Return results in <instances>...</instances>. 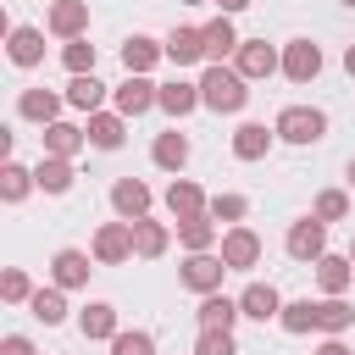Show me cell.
<instances>
[{
    "label": "cell",
    "instance_id": "obj_1",
    "mask_svg": "<svg viewBox=\"0 0 355 355\" xmlns=\"http://www.w3.org/2000/svg\"><path fill=\"white\" fill-rule=\"evenodd\" d=\"M200 105L216 111V116H233L250 105V83L233 72V67H205L200 72Z\"/></svg>",
    "mask_w": 355,
    "mask_h": 355
},
{
    "label": "cell",
    "instance_id": "obj_2",
    "mask_svg": "<svg viewBox=\"0 0 355 355\" xmlns=\"http://www.w3.org/2000/svg\"><path fill=\"white\" fill-rule=\"evenodd\" d=\"M272 128H277L283 144H322L327 139V111L322 105H283Z\"/></svg>",
    "mask_w": 355,
    "mask_h": 355
},
{
    "label": "cell",
    "instance_id": "obj_3",
    "mask_svg": "<svg viewBox=\"0 0 355 355\" xmlns=\"http://www.w3.org/2000/svg\"><path fill=\"white\" fill-rule=\"evenodd\" d=\"M244 83H261V78H272V72H283V50L277 44H266V39H244L239 44V55L227 61Z\"/></svg>",
    "mask_w": 355,
    "mask_h": 355
},
{
    "label": "cell",
    "instance_id": "obj_4",
    "mask_svg": "<svg viewBox=\"0 0 355 355\" xmlns=\"http://www.w3.org/2000/svg\"><path fill=\"white\" fill-rule=\"evenodd\" d=\"M89 255H94L100 266H122V261H133V222H100L94 239H89Z\"/></svg>",
    "mask_w": 355,
    "mask_h": 355
},
{
    "label": "cell",
    "instance_id": "obj_5",
    "mask_svg": "<svg viewBox=\"0 0 355 355\" xmlns=\"http://www.w3.org/2000/svg\"><path fill=\"white\" fill-rule=\"evenodd\" d=\"M222 277H227V261H222L216 250L189 255V261L178 266V283H183V288H194L200 300H205V294H222Z\"/></svg>",
    "mask_w": 355,
    "mask_h": 355
},
{
    "label": "cell",
    "instance_id": "obj_6",
    "mask_svg": "<svg viewBox=\"0 0 355 355\" xmlns=\"http://www.w3.org/2000/svg\"><path fill=\"white\" fill-rule=\"evenodd\" d=\"M283 250H288L294 261L316 266V261L327 255V222H316V216H300V222H288V239H283Z\"/></svg>",
    "mask_w": 355,
    "mask_h": 355
},
{
    "label": "cell",
    "instance_id": "obj_7",
    "mask_svg": "<svg viewBox=\"0 0 355 355\" xmlns=\"http://www.w3.org/2000/svg\"><path fill=\"white\" fill-rule=\"evenodd\" d=\"M216 255L227 261V272H250V266H261V233L239 222V227H227V233H222Z\"/></svg>",
    "mask_w": 355,
    "mask_h": 355
},
{
    "label": "cell",
    "instance_id": "obj_8",
    "mask_svg": "<svg viewBox=\"0 0 355 355\" xmlns=\"http://www.w3.org/2000/svg\"><path fill=\"white\" fill-rule=\"evenodd\" d=\"M94 266H100V261H94L89 250H72V244H67V250L50 255V283L67 288V294H72V288H89V272H94Z\"/></svg>",
    "mask_w": 355,
    "mask_h": 355
},
{
    "label": "cell",
    "instance_id": "obj_9",
    "mask_svg": "<svg viewBox=\"0 0 355 355\" xmlns=\"http://www.w3.org/2000/svg\"><path fill=\"white\" fill-rule=\"evenodd\" d=\"M44 28H50L61 44H72V39H89V0H50V11H44Z\"/></svg>",
    "mask_w": 355,
    "mask_h": 355
},
{
    "label": "cell",
    "instance_id": "obj_10",
    "mask_svg": "<svg viewBox=\"0 0 355 355\" xmlns=\"http://www.w3.org/2000/svg\"><path fill=\"white\" fill-rule=\"evenodd\" d=\"M150 205H155V194H150L144 178H116V183H111V211H116V222H139V216H150Z\"/></svg>",
    "mask_w": 355,
    "mask_h": 355
},
{
    "label": "cell",
    "instance_id": "obj_11",
    "mask_svg": "<svg viewBox=\"0 0 355 355\" xmlns=\"http://www.w3.org/2000/svg\"><path fill=\"white\" fill-rule=\"evenodd\" d=\"M200 33H205V61H211V67H227V61L239 55V44H244L239 28H233V17H222V11H216L211 22H200Z\"/></svg>",
    "mask_w": 355,
    "mask_h": 355
},
{
    "label": "cell",
    "instance_id": "obj_12",
    "mask_svg": "<svg viewBox=\"0 0 355 355\" xmlns=\"http://www.w3.org/2000/svg\"><path fill=\"white\" fill-rule=\"evenodd\" d=\"M161 61H166V44H161V39H150V33H128V39H122V67H128L133 78H150Z\"/></svg>",
    "mask_w": 355,
    "mask_h": 355
},
{
    "label": "cell",
    "instance_id": "obj_13",
    "mask_svg": "<svg viewBox=\"0 0 355 355\" xmlns=\"http://www.w3.org/2000/svg\"><path fill=\"white\" fill-rule=\"evenodd\" d=\"M316 72H322V44L288 39V44H283V78H288V83H316Z\"/></svg>",
    "mask_w": 355,
    "mask_h": 355
},
{
    "label": "cell",
    "instance_id": "obj_14",
    "mask_svg": "<svg viewBox=\"0 0 355 355\" xmlns=\"http://www.w3.org/2000/svg\"><path fill=\"white\" fill-rule=\"evenodd\" d=\"M111 100H116V111L133 122V116L155 111V100H161V83H150V78H133V72H128V78L116 83V94H111Z\"/></svg>",
    "mask_w": 355,
    "mask_h": 355
},
{
    "label": "cell",
    "instance_id": "obj_15",
    "mask_svg": "<svg viewBox=\"0 0 355 355\" xmlns=\"http://www.w3.org/2000/svg\"><path fill=\"white\" fill-rule=\"evenodd\" d=\"M78 333H83L89 344H111V338L122 333V322H116V305H111V300H89V305L78 311Z\"/></svg>",
    "mask_w": 355,
    "mask_h": 355
},
{
    "label": "cell",
    "instance_id": "obj_16",
    "mask_svg": "<svg viewBox=\"0 0 355 355\" xmlns=\"http://www.w3.org/2000/svg\"><path fill=\"white\" fill-rule=\"evenodd\" d=\"M61 105H67V94H55V89H22L17 94V116L22 122H39V128L61 122Z\"/></svg>",
    "mask_w": 355,
    "mask_h": 355
},
{
    "label": "cell",
    "instance_id": "obj_17",
    "mask_svg": "<svg viewBox=\"0 0 355 355\" xmlns=\"http://www.w3.org/2000/svg\"><path fill=\"white\" fill-rule=\"evenodd\" d=\"M178 244H183L189 255H205V250H216V244H222V222H216L211 211L183 216V222H178Z\"/></svg>",
    "mask_w": 355,
    "mask_h": 355
},
{
    "label": "cell",
    "instance_id": "obj_18",
    "mask_svg": "<svg viewBox=\"0 0 355 355\" xmlns=\"http://www.w3.org/2000/svg\"><path fill=\"white\" fill-rule=\"evenodd\" d=\"M239 311H244L250 322H277V316H283V294H277L272 283H244V288H239Z\"/></svg>",
    "mask_w": 355,
    "mask_h": 355
},
{
    "label": "cell",
    "instance_id": "obj_19",
    "mask_svg": "<svg viewBox=\"0 0 355 355\" xmlns=\"http://www.w3.org/2000/svg\"><path fill=\"white\" fill-rule=\"evenodd\" d=\"M6 55H11V67H22V72L39 67V61H44V28H28V22L11 28V33H6Z\"/></svg>",
    "mask_w": 355,
    "mask_h": 355
},
{
    "label": "cell",
    "instance_id": "obj_20",
    "mask_svg": "<svg viewBox=\"0 0 355 355\" xmlns=\"http://www.w3.org/2000/svg\"><path fill=\"white\" fill-rule=\"evenodd\" d=\"M272 144H277V128H266V122H239L233 128V161H261Z\"/></svg>",
    "mask_w": 355,
    "mask_h": 355
},
{
    "label": "cell",
    "instance_id": "obj_21",
    "mask_svg": "<svg viewBox=\"0 0 355 355\" xmlns=\"http://www.w3.org/2000/svg\"><path fill=\"white\" fill-rule=\"evenodd\" d=\"M244 311H239V300H227V294H205L200 300V311H194V322H200V333H233V322H239Z\"/></svg>",
    "mask_w": 355,
    "mask_h": 355
},
{
    "label": "cell",
    "instance_id": "obj_22",
    "mask_svg": "<svg viewBox=\"0 0 355 355\" xmlns=\"http://www.w3.org/2000/svg\"><path fill=\"white\" fill-rule=\"evenodd\" d=\"M349 327H355V305H349L344 294H322V300H316V333L344 338Z\"/></svg>",
    "mask_w": 355,
    "mask_h": 355
},
{
    "label": "cell",
    "instance_id": "obj_23",
    "mask_svg": "<svg viewBox=\"0 0 355 355\" xmlns=\"http://www.w3.org/2000/svg\"><path fill=\"white\" fill-rule=\"evenodd\" d=\"M161 44H166V61H172V67H194V61H205V33H200V28H183V22H178Z\"/></svg>",
    "mask_w": 355,
    "mask_h": 355
},
{
    "label": "cell",
    "instance_id": "obj_24",
    "mask_svg": "<svg viewBox=\"0 0 355 355\" xmlns=\"http://www.w3.org/2000/svg\"><path fill=\"white\" fill-rule=\"evenodd\" d=\"M166 211L183 222V216H200V211H211V200H205V189H200L194 178H172V183H166Z\"/></svg>",
    "mask_w": 355,
    "mask_h": 355
},
{
    "label": "cell",
    "instance_id": "obj_25",
    "mask_svg": "<svg viewBox=\"0 0 355 355\" xmlns=\"http://www.w3.org/2000/svg\"><path fill=\"white\" fill-rule=\"evenodd\" d=\"M166 244H172V227H166V222H155V216H139V222H133V255H139V261H161Z\"/></svg>",
    "mask_w": 355,
    "mask_h": 355
},
{
    "label": "cell",
    "instance_id": "obj_26",
    "mask_svg": "<svg viewBox=\"0 0 355 355\" xmlns=\"http://www.w3.org/2000/svg\"><path fill=\"white\" fill-rule=\"evenodd\" d=\"M83 133H89L94 150H122V139H128V116H122V111H94Z\"/></svg>",
    "mask_w": 355,
    "mask_h": 355
},
{
    "label": "cell",
    "instance_id": "obj_27",
    "mask_svg": "<svg viewBox=\"0 0 355 355\" xmlns=\"http://www.w3.org/2000/svg\"><path fill=\"white\" fill-rule=\"evenodd\" d=\"M150 161H155L161 172H183V166H189V133H178V128L155 133V144H150Z\"/></svg>",
    "mask_w": 355,
    "mask_h": 355
},
{
    "label": "cell",
    "instance_id": "obj_28",
    "mask_svg": "<svg viewBox=\"0 0 355 355\" xmlns=\"http://www.w3.org/2000/svg\"><path fill=\"white\" fill-rule=\"evenodd\" d=\"M172 122L178 116H189V111H200V83H189V78H172V83H161V100H155Z\"/></svg>",
    "mask_w": 355,
    "mask_h": 355
},
{
    "label": "cell",
    "instance_id": "obj_29",
    "mask_svg": "<svg viewBox=\"0 0 355 355\" xmlns=\"http://www.w3.org/2000/svg\"><path fill=\"white\" fill-rule=\"evenodd\" d=\"M39 139H44V155H61V161H72V155L89 144V133H83L78 122H50Z\"/></svg>",
    "mask_w": 355,
    "mask_h": 355
},
{
    "label": "cell",
    "instance_id": "obj_30",
    "mask_svg": "<svg viewBox=\"0 0 355 355\" xmlns=\"http://www.w3.org/2000/svg\"><path fill=\"white\" fill-rule=\"evenodd\" d=\"M316 283H322V294H349V283H355V261L327 250V255L316 261Z\"/></svg>",
    "mask_w": 355,
    "mask_h": 355
},
{
    "label": "cell",
    "instance_id": "obj_31",
    "mask_svg": "<svg viewBox=\"0 0 355 355\" xmlns=\"http://www.w3.org/2000/svg\"><path fill=\"white\" fill-rule=\"evenodd\" d=\"M33 189H39L33 166H22V161H6V166H0V200H6V205H22Z\"/></svg>",
    "mask_w": 355,
    "mask_h": 355
},
{
    "label": "cell",
    "instance_id": "obj_32",
    "mask_svg": "<svg viewBox=\"0 0 355 355\" xmlns=\"http://www.w3.org/2000/svg\"><path fill=\"white\" fill-rule=\"evenodd\" d=\"M67 105L72 111H83V116H94V111H105V83L89 72V78H72L67 83Z\"/></svg>",
    "mask_w": 355,
    "mask_h": 355
},
{
    "label": "cell",
    "instance_id": "obj_33",
    "mask_svg": "<svg viewBox=\"0 0 355 355\" xmlns=\"http://www.w3.org/2000/svg\"><path fill=\"white\" fill-rule=\"evenodd\" d=\"M33 178H39L44 194H67L78 172H72V161H61V155H39V161H33Z\"/></svg>",
    "mask_w": 355,
    "mask_h": 355
},
{
    "label": "cell",
    "instance_id": "obj_34",
    "mask_svg": "<svg viewBox=\"0 0 355 355\" xmlns=\"http://www.w3.org/2000/svg\"><path fill=\"white\" fill-rule=\"evenodd\" d=\"M28 311H33V322H44V327H61L67 322V288H39L33 300H28Z\"/></svg>",
    "mask_w": 355,
    "mask_h": 355
},
{
    "label": "cell",
    "instance_id": "obj_35",
    "mask_svg": "<svg viewBox=\"0 0 355 355\" xmlns=\"http://www.w3.org/2000/svg\"><path fill=\"white\" fill-rule=\"evenodd\" d=\"M277 327L283 333H316V300H283Z\"/></svg>",
    "mask_w": 355,
    "mask_h": 355
},
{
    "label": "cell",
    "instance_id": "obj_36",
    "mask_svg": "<svg viewBox=\"0 0 355 355\" xmlns=\"http://www.w3.org/2000/svg\"><path fill=\"white\" fill-rule=\"evenodd\" d=\"M94 61H100V50H94L89 39H72V44H61V67H67L72 78H89V72H94Z\"/></svg>",
    "mask_w": 355,
    "mask_h": 355
},
{
    "label": "cell",
    "instance_id": "obj_37",
    "mask_svg": "<svg viewBox=\"0 0 355 355\" xmlns=\"http://www.w3.org/2000/svg\"><path fill=\"white\" fill-rule=\"evenodd\" d=\"M311 216L316 222H344L349 216V189H322L316 205H311Z\"/></svg>",
    "mask_w": 355,
    "mask_h": 355
},
{
    "label": "cell",
    "instance_id": "obj_38",
    "mask_svg": "<svg viewBox=\"0 0 355 355\" xmlns=\"http://www.w3.org/2000/svg\"><path fill=\"white\" fill-rule=\"evenodd\" d=\"M33 294H39V288L28 283V272H22V266H6V272H0V300H6V305H28Z\"/></svg>",
    "mask_w": 355,
    "mask_h": 355
},
{
    "label": "cell",
    "instance_id": "obj_39",
    "mask_svg": "<svg viewBox=\"0 0 355 355\" xmlns=\"http://www.w3.org/2000/svg\"><path fill=\"white\" fill-rule=\"evenodd\" d=\"M211 216H216V222H227V227H239V222L250 216V200H244V194H233V189H227V194H211Z\"/></svg>",
    "mask_w": 355,
    "mask_h": 355
},
{
    "label": "cell",
    "instance_id": "obj_40",
    "mask_svg": "<svg viewBox=\"0 0 355 355\" xmlns=\"http://www.w3.org/2000/svg\"><path fill=\"white\" fill-rule=\"evenodd\" d=\"M111 355H155V338H150L144 327H133V333L122 327V333L111 338Z\"/></svg>",
    "mask_w": 355,
    "mask_h": 355
},
{
    "label": "cell",
    "instance_id": "obj_41",
    "mask_svg": "<svg viewBox=\"0 0 355 355\" xmlns=\"http://www.w3.org/2000/svg\"><path fill=\"white\" fill-rule=\"evenodd\" d=\"M194 355H239V344H233V333H200Z\"/></svg>",
    "mask_w": 355,
    "mask_h": 355
},
{
    "label": "cell",
    "instance_id": "obj_42",
    "mask_svg": "<svg viewBox=\"0 0 355 355\" xmlns=\"http://www.w3.org/2000/svg\"><path fill=\"white\" fill-rule=\"evenodd\" d=\"M0 355H39V349H33L28 333H6V338H0Z\"/></svg>",
    "mask_w": 355,
    "mask_h": 355
},
{
    "label": "cell",
    "instance_id": "obj_43",
    "mask_svg": "<svg viewBox=\"0 0 355 355\" xmlns=\"http://www.w3.org/2000/svg\"><path fill=\"white\" fill-rule=\"evenodd\" d=\"M316 355H349V344H344V338H322V344H316Z\"/></svg>",
    "mask_w": 355,
    "mask_h": 355
},
{
    "label": "cell",
    "instance_id": "obj_44",
    "mask_svg": "<svg viewBox=\"0 0 355 355\" xmlns=\"http://www.w3.org/2000/svg\"><path fill=\"white\" fill-rule=\"evenodd\" d=\"M211 6H216V11H222V17H239V11H244V6H250V0H211Z\"/></svg>",
    "mask_w": 355,
    "mask_h": 355
},
{
    "label": "cell",
    "instance_id": "obj_45",
    "mask_svg": "<svg viewBox=\"0 0 355 355\" xmlns=\"http://www.w3.org/2000/svg\"><path fill=\"white\" fill-rule=\"evenodd\" d=\"M344 72L355 78V44H344Z\"/></svg>",
    "mask_w": 355,
    "mask_h": 355
},
{
    "label": "cell",
    "instance_id": "obj_46",
    "mask_svg": "<svg viewBox=\"0 0 355 355\" xmlns=\"http://www.w3.org/2000/svg\"><path fill=\"white\" fill-rule=\"evenodd\" d=\"M344 178H349V189H355V155H349V166H344Z\"/></svg>",
    "mask_w": 355,
    "mask_h": 355
},
{
    "label": "cell",
    "instance_id": "obj_47",
    "mask_svg": "<svg viewBox=\"0 0 355 355\" xmlns=\"http://www.w3.org/2000/svg\"><path fill=\"white\" fill-rule=\"evenodd\" d=\"M178 6H205V0H178Z\"/></svg>",
    "mask_w": 355,
    "mask_h": 355
},
{
    "label": "cell",
    "instance_id": "obj_48",
    "mask_svg": "<svg viewBox=\"0 0 355 355\" xmlns=\"http://www.w3.org/2000/svg\"><path fill=\"white\" fill-rule=\"evenodd\" d=\"M338 6H349V11H355V0H338Z\"/></svg>",
    "mask_w": 355,
    "mask_h": 355
},
{
    "label": "cell",
    "instance_id": "obj_49",
    "mask_svg": "<svg viewBox=\"0 0 355 355\" xmlns=\"http://www.w3.org/2000/svg\"><path fill=\"white\" fill-rule=\"evenodd\" d=\"M349 261H355V239H349Z\"/></svg>",
    "mask_w": 355,
    "mask_h": 355
}]
</instances>
